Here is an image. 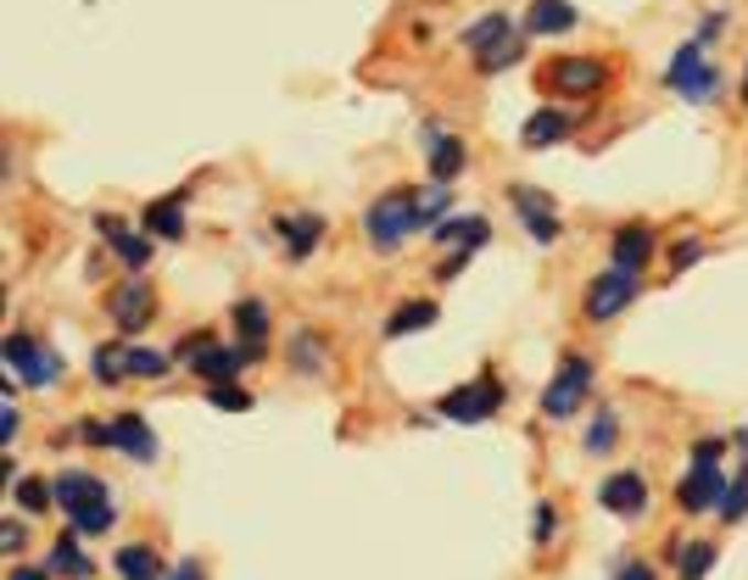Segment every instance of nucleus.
<instances>
[{"label": "nucleus", "mask_w": 748, "mask_h": 580, "mask_svg": "<svg viewBox=\"0 0 748 580\" xmlns=\"http://www.w3.org/2000/svg\"><path fill=\"white\" fill-rule=\"evenodd\" d=\"M464 45L475 51L480 73H503V67H514L520 51H525L514 18H503V12H486L480 23H469V29H464Z\"/></svg>", "instance_id": "obj_1"}, {"label": "nucleus", "mask_w": 748, "mask_h": 580, "mask_svg": "<svg viewBox=\"0 0 748 580\" xmlns=\"http://www.w3.org/2000/svg\"><path fill=\"white\" fill-rule=\"evenodd\" d=\"M364 229H369V240L380 245V252H397L402 234L420 229V190H386L380 201H369Z\"/></svg>", "instance_id": "obj_2"}, {"label": "nucleus", "mask_w": 748, "mask_h": 580, "mask_svg": "<svg viewBox=\"0 0 748 580\" xmlns=\"http://www.w3.org/2000/svg\"><path fill=\"white\" fill-rule=\"evenodd\" d=\"M174 358L180 363H191L196 369V380H207V385H229L246 363H258V352H235V347H218L213 336H207V329H196V336H185L180 347H174Z\"/></svg>", "instance_id": "obj_3"}, {"label": "nucleus", "mask_w": 748, "mask_h": 580, "mask_svg": "<svg viewBox=\"0 0 748 580\" xmlns=\"http://www.w3.org/2000/svg\"><path fill=\"white\" fill-rule=\"evenodd\" d=\"M664 90H676L682 101H709L720 90V67H709V56H704L698 40H687L671 56V67H664Z\"/></svg>", "instance_id": "obj_4"}, {"label": "nucleus", "mask_w": 748, "mask_h": 580, "mask_svg": "<svg viewBox=\"0 0 748 580\" xmlns=\"http://www.w3.org/2000/svg\"><path fill=\"white\" fill-rule=\"evenodd\" d=\"M497 407H503V380L497 374H480V380H469V385H458L436 402V413L453 425H486Z\"/></svg>", "instance_id": "obj_5"}, {"label": "nucleus", "mask_w": 748, "mask_h": 580, "mask_svg": "<svg viewBox=\"0 0 748 580\" xmlns=\"http://www.w3.org/2000/svg\"><path fill=\"white\" fill-rule=\"evenodd\" d=\"M587 391H593V358L570 352L559 363V374L548 380V391H542V413H548V419H570V413H581Z\"/></svg>", "instance_id": "obj_6"}, {"label": "nucleus", "mask_w": 748, "mask_h": 580, "mask_svg": "<svg viewBox=\"0 0 748 580\" xmlns=\"http://www.w3.org/2000/svg\"><path fill=\"white\" fill-rule=\"evenodd\" d=\"M637 291H642V274H631V269H609V274H598L593 285H587V318L593 324H609V318H620L631 302H637Z\"/></svg>", "instance_id": "obj_7"}, {"label": "nucleus", "mask_w": 748, "mask_h": 580, "mask_svg": "<svg viewBox=\"0 0 748 580\" xmlns=\"http://www.w3.org/2000/svg\"><path fill=\"white\" fill-rule=\"evenodd\" d=\"M609 85V67L598 62V56H559V62H548V90L553 96H598Z\"/></svg>", "instance_id": "obj_8"}, {"label": "nucleus", "mask_w": 748, "mask_h": 580, "mask_svg": "<svg viewBox=\"0 0 748 580\" xmlns=\"http://www.w3.org/2000/svg\"><path fill=\"white\" fill-rule=\"evenodd\" d=\"M7 369H18V380L34 385V391L62 380V358L51 347H40L34 336H7Z\"/></svg>", "instance_id": "obj_9"}, {"label": "nucleus", "mask_w": 748, "mask_h": 580, "mask_svg": "<svg viewBox=\"0 0 748 580\" xmlns=\"http://www.w3.org/2000/svg\"><path fill=\"white\" fill-rule=\"evenodd\" d=\"M598 503H604L615 519H642V514H648V480H642L637 469H615V474H604V485H598Z\"/></svg>", "instance_id": "obj_10"}, {"label": "nucleus", "mask_w": 748, "mask_h": 580, "mask_svg": "<svg viewBox=\"0 0 748 580\" xmlns=\"http://www.w3.org/2000/svg\"><path fill=\"white\" fill-rule=\"evenodd\" d=\"M720 491H726V469H715V458L693 452V469H687V480L676 485V503H682L687 514H704V508L720 503Z\"/></svg>", "instance_id": "obj_11"}, {"label": "nucleus", "mask_w": 748, "mask_h": 580, "mask_svg": "<svg viewBox=\"0 0 748 580\" xmlns=\"http://www.w3.org/2000/svg\"><path fill=\"white\" fill-rule=\"evenodd\" d=\"M151 313H156V296H151V285L129 280V285H118V291H112V324L123 329V336H140V329L151 324Z\"/></svg>", "instance_id": "obj_12"}, {"label": "nucleus", "mask_w": 748, "mask_h": 580, "mask_svg": "<svg viewBox=\"0 0 748 580\" xmlns=\"http://www.w3.org/2000/svg\"><path fill=\"white\" fill-rule=\"evenodd\" d=\"M609 258H615V269L642 274V269L653 263V229H648V223H626V229H615V240H609Z\"/></svg>", "instance_id": "obj_13"}, {"label": "nucleus", "mask_w": 748, "mask_h": 580, "mask_svg": "<svg viewBox=\"0 0 748 580\" xmlns=\"http://www.w3.org/2000/svg\"><path fill=\"white\" fill-rule=\"evenodd\" d=\"M51 491H56V508H62V514L85 508V503H101V496H107L101 474H90V469H67V474H56Z\"/></svg>", "instance_id": "obj_14"}, {"label": "nucleus", "mask_w": 748, "mask_h": 580, "mask_svg": "<svg viewBox=\"0 0 748 580\" xmlns=\"http://www.w3.org/2000/svg\"><path fill=\"white\" fill-rule=\"evenodd\" d=\"M274 234L285 240V252H291V263H302V258H313L318 252V240H324V218H313V212H302V218H274Z\"/></svg>", "instance_id": "obj_15"}, {"label": "nucleus", "mask_w": 748, "mask_h": 580, "mask_svg": "<svg viewBox=\"0 0 748 580\" xmlns=\"http://www.w3.org/2000/svg\"><path fill=\"white\" fill-rule=\"evenodd\" d=\"M514 212L525 218V229H531V240H536V245H553V240H559V218H553V207H548V196H542V190L520 185V190H514Z\"/></svg>", "instance_id": "obj_16"}, {"label": "nucleus", "mask_w": 748, "mask_h": 580, "mask_svg": "<svg viewBox=\"0 0 748 580\" xmlns=\"http://www.w3.org/2000/svg\"><path fill=\"white\" fill-rule=\"evenodd\" d=\"M112 447H123L134 463L156 458V436H151V425L140 419V413H118V419H112Z\"/></svg>", "instance_id": "obj_17"}, {"label": "nucleus", "mask_w": 748, "mask_h": 580, "mask_svg": "<svg viewBox=\"0 0 748 580\" xmlns=\"http://www.w3.org/2000/svg\"><path fill=\"white\" fill-rule=\"evenodd\" d=\"M570 29H575V7H570V0H531V12H525V34L531 40L570 34Z\"/></svg>", "instance_id": "obj_18"}, {"label": "nucleus", "mask_w": 748, "mask_h": 580, "mask_svg": "<svg viewBox=\"0 0 748 580\" xmlns=\"http://www.w3.org/2000/svg\"><path fill=\"white\" fill-rule=\"evenodd\" d=\"M464 162H469L464 140H453V134H436V129H431V179H436V185L458 179V174H464Z\"/></svg>", "instance_id": "obj_19"}, {"label": "nucleus", "mask_w": 748, "mask_h": 580, "mask_svg": "<svg viewBox=\"0 0 748 580\" xmlns=\"http://www.w3.org/2000/svg\"><path fill=\"white\" fill-rule=\"evenodd\" d=\"M564 134H570V112H553V107L531 112V118H525V129H520V140H525L531 151H542V145H559Z\"/></svg>", "instance_id": "obj_20"}, {"label": "nucleus", "mask_w": 748, "mask_h": 580, "mask_svg": "<svg viewBox=\"0 0 748 580\" xmlns=\"http://www.w3.org/2000/svg\"><path fill=\"white\" fill-rule=\"evenodd\" d=\"M436 240H442V245H458V252H475V245L491 240V223H486V218H442V223H436Z\"/></svg>", "instance_id": "obj_21"}, {"label": "nucleus", "mask_w": 748, "mask_h": 580, "mask_svg": "<svg viewBox=\"0 0 748 580\" xmlns=\"http://www.w3.org/2000/svg\"><path fill=\"white\" fill-rule=\"evenodd\" d=\"M235 329H240V341H246V352H269V313H263V302H240L235 307Z\"/></svg>", "instance_id": "obj_22"}, {"label": "nucleus", "mask_w": 748, "mask_h": 580, "mask_svg": "<svg viewBox=\"0 0 748 580\" xmlns=\"http://www.w3.org/2000/svg\"><path fill=\"white\" fill-rule=\"evenodd\" d=\"M45 563H51L56 574H67V580H90V574H96V563L85 558V547H78V530H73V536H62V541L51 547V558H45Z\"/></svg>", "instance_id": "obj_23"}, {"label": "nucleus", "mask_w": 748, "mask_h": 580, "mask_svg": "<svg viewBox=\"0 0 748 580\" xmlns=\"http://www.w3.org/2000/svg\"><path fill=\"white\" fill-rule=\"evenodd\" d=\"M436 324V302H402L391 318H386V341H402L413 329H431Z\"/></svg>", "instance_id": "obj_24"}, {"label": "nucleus", "mask_w": 748, "mask_h": 580, "mask_svg": "<svg viewBox=\"0 0 748 580\" xmlns=\"http://www.w3.org/2000/svg\"><path fill=\"white\" fill-rule=\"evenodd\" d=\"M145 234L180 240V234H185V201H180V196H169V201H151V207H145Z\"/></svg>", "instance_id": "obj_25"}, {"label": "nucleus", "mask_w": 748, "mask_h": 580, "mask_svg": "<svg viewBox=\"0 0 748 580\" xmlns=\"http://www.w3.org/2000/svg\"><path fill=\"white\" fill-rule=\"evenodd\" d=\"M112 563H118L123 580H162V558H156L151 547H140V541H134V547H118Z\"/></svg>", "instance_id": "obj_26"}, {"label": "nucleus", "mask_w": 748, "mask_h": 580, "mask_svg": "<svg viewBox=\"0 0 748 580\" xmlns=\"http://www.w3.org/2000/svg\"><path fill=\"white\" fill-rule=\"evenodd\" d=\"M112 519H118V514H112L107 496H101V503H85V508H73V514H67V525H73L78 536H107V530H112Z\"/></svg>", "instance_id": "obj_27"}, {"label": "nucleus", "mask_w": 748, "mask_h": 580, "mask_svg": "<svg viewBox=\"0 0 748 580\" xmlns=\"http://www.w3.org/2000/svg\"><path fill=\"white\" fill-rule=\"evenodd\" d=\"M715 508H720V519H726V525L748 519V463L726 480V491H720V503H715Z\"/></svg>", "instance_id": "obj_28"}, {"label": "nucleus", "mask_w": 748, "mask_h": 580, "mask_svg": "<svg viewBox=\"0 0 748 580\" xmlns=\"http://www.w3.org/2000/svg\"><path fill=\"white\" fill-rule=\"evenodd\" d=\"M123 374L129 380H162L169 374V358L151 352V347H123Z\"/></svg>", "instance_id": "obj_29"}, {"label": "nucleus", "mask_w": 748, "mask_h": 580, "mask_svg": "<svg viewBox=\"0 0 748 580\" xmlns=\"http://www.w3.org/2000/svg\"><path fill=\"white\" fill-rule=\"evenodd\" d=\"M671 552H676V563H682V580H704L709 574V563H715V547L709 541H671Z\"/></svg>", "instance_id": "obj_30"}, {"label": "nucleus", "mask_w": 748, "mask_h": 580, "mask_svg": "<svg viewBox=\"0 0 748 580\" xmlns=\"http://www.w3.org/2000/svg\"><path fill=\"white\" fill-rule=\"evenodd\" d=\"M112 252H118L123 269H145V263H151V240L134 234V229H118V234H112Z\"/></svg>", "instance_id": "obj_31"}, {"label": "nucleus", "mask_w": 748, "mask_h": 580, "mask_svg": "<svg viewBox=\"0 0 748 580\" xmlns=\"http://www.w3.org/2000/svg\"><path fill=\"white\" fill-rule=\"evenodd\" d=\"M90 374L101 380V385H123L129 374H123V341H112V347H96V358H90Z\"/></svg>", "instance_id": "obj_32"}, {"label": "nucleus", "mask_w": 748, "mask_h": 580, "mask_svg": "<svg viewBox=\"0 0 748 580\" xmlns=\"http://www.w3.org/2000/svg\"><path fill=\"white\" fill-rule=\"evenodd\" d=\"M51 503H56V491L45 480H18V508L23 514H45Z\"/></svg>", "instance_id": "obj_33"}, {"label": "nucleus", "mask_w": 748, "mask_h": 580, "mask_svg": "<svg viewBox=\"0 0 748 580\" xmlns=\"http://www.w3.org/2000/svg\"><path fill=\"white\" fill-rule=\"evenodd\" d=\"M615 436H620V430H615V413L604 407L598 419H593V430L581 436V441H587V452H609V447H615Z\"/></svg>", "instance_id": "obj_34"}, {"label": "nucleus", "mask_w": 748, "mask_h": 580, "mask_svg": "<svg viewBox=\"0 0 748 580\" xmlns=\"http://www.w3.org/2000/svg\"><path fill=\"white\" fill-rule=\"evenodd\" d=\"M207 402L224 407V413H246V407H252V391H240V385H207Z\"/></svg>", "instance_id": "obj_35"}, {"label": "nucleus", "mask_w": 748, "mask_h": 580, "mask_svg": "<svg viewBox=\"0 0 748 580\" xmlns=\"http://www.w3.org/2000/svg\"><path fill=\"white\" fill-rule=\"evenodd\" d=\"M442 218H447V185L420 190V229H425V223H442Z\"/></svg>", "instance_id": "obj_36"}, {"label": "nucleus", "mask_w": 748, "mask_h": 580, "mask_svg": "<svg viewBox=\"0 0 748 580\" xmlns=\"http://www.w3.org/2000/svg\"><path fill=\"white\" fill-rule=\"evenodd\" d=\"M291 363L296 369H318L324 358H318V336H313V329H302V336L291 341Z\"/></svg>", "instance_id": "obj_37"}, {"label": "nucleus", "mask_w": 748, "mask_h": 580, "mask_svg": "<svg viewBox=\"0 0 748 580\" xmlns=\"http://www.w3.org/2000/svg\"><path fill=\"white\" fill-rule=\"evenodd\" d=\"M698 258H704V240H698V234H687V240H676V245H671V269H676V274H682V269H693Z\"/></svg>", "instance_id": "obj_38"}, {"label": "nucleus", "mask_w": 748, "mask_h": 580, "mask_svg": "<svg viewBox=\"0 0 748 580\" xmlns=\"http://www.w3.org/2000/svg\"><path fill=\"white\" fill-rule=\"evenodd\" d=\"M553 530H559V508H553V503H536V525H531L536 547H548V541H553Z\"/></svg>", "instance_id": "obj_39"}, {"label": "nucleus", "mask_w": 748, "mask_h": 580, "mask_svg": "<svg viewBox=\"0 0 748 580\" xmlns=\"http://www.w3.org/2000/svg\"><path fill=\"white\" fill-rule=\"evenodd\" d=\"M78 441H90V447H112V419H78Z\"/></svg>", "instance_id": "obj_40"}, {"label": "nucleus", "mask_w": 748, "mask_h": 580, "mask_svg": "<svg viewBox=\"0 0 748 580\" xmlns=\"http://www.w3.org/2000/svg\"><path fill=\"white\" fill-rule=\"evenodd\" d=\"M720 34H726V12H709V18H704V29H698V45H715Z\"/></svg>", "instance_id": "obj_41"}, {"label": "nucleus", "mask_w": 748, "mask_h": 580, "mask_svg": "<svg viewBox=\"0 0 748 580\" xmlns=\"http://www.w3.org/2000/svg\"><path fill=\"white\" fill-rule=\"evenodd\" d=\"M0 436H7V441L18 436V407H12V402H7V407H0Z\"/></svg>", "instance_id": "obj_42"}, {"label": "nucleus", "mask_w": 748, "mask_h": 580, "mask_svg": "<svg viewBox=\"0 0 748 580\" xmlns=\"http://www.w3.org/2000/svg\"><path fill=\"white\" fill-rule=\"evenodd\" d=\"M0 547L18 552V547H23V525H12V519H7V530H0Z\"/></svg>", "instance_id": "obj_43"}, {"label": "nucleus", "mask_w": 748, "mask_h": 580, "mask_svg": "<svg viewBox=\"0 0 748 580\" xmlns=\"http://www.w3.org/2000/svg\"><path fill=\"white\" fill-rule=\"evenodd\" d=\"M174 580H207V574H202V563H196V558H185V563L174 569Z\"/></svg>", "instance_id": "obj_44"}, {"label": "nucleus", "mask_w": 748, "mask_h": 580, "mask_svg": "<svg viewBox=\"0 0 748 580\" xmlns=\"http://www.w3.org/2000/svg\"><path fill=\"white\" fill-rule=\"evenodd\" d=\"M620 580H653V569H648V563H626Z\"/></svg>", "instance_id": "obj_45"}, {"label": "nucleus", "mask_w": 748, "mask_h": 580, "mask_svg": "<svg viewBox=\"0 0 748 580\" xmlns=\"http://www.w3.org/2000/svg\"><path fill=\"white\" fill-rule=\"evenodd\" d=\"M7 580H45V574H40V569H29V563H18V569H12Z\"/></svg>", "instance_id": "obj_46"}, {"label": "nucleus", "mask_w": 748, "mask_h": 580, "mask_svg": "<svg viewBox=\"0 0 748 580\" xmlns=\"http://www.w3.org/2000/svg\"><path fill=\"white\" fill-rule=\"evenodd\" d=\"M742 107H748V73H742Z\"/></svg>", "instance_id": "obj_47"}]
</instances>
